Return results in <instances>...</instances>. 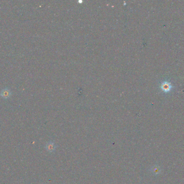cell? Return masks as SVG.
<instances>
[{"mask_svg":"<svg viewBox=\"0 0 184 184\" xmlns=\"http://www.w3.org/2000/svg\"><path fill=\"white\" fill-rule=\"evenodd\" d=\"M45 148H46L47 151H48L49 152H53L55 150L56 146V145L54 144L53 142H50L46 145Z\"/></svg>","mask_w":184,"mask_h":184,"instance_id":"6da1fadb","label":"cell"},{"mask_svg":"<svg viewBox=\"0 0 184 184\" xmlns=\"http://www.w3.org/2000/svg\"><path fill=\"white\" fill-rule=\"evenodd\" d=\"M162 90L165 91V92H168L171 89V85L169 83L165 82L162 83L161 85Z\"/></svg>","mask_w":184,"mask_h":184,"instance_id":"7a4b0ae2","label":"cell"},{"mask_svg":"<svg viewBox=\"0 0 184 184\" xmlns=\"http://www.w3.org/2000/svg\"><path fill=\"white\" fill-rule=\"evenodd\" d=\"M10 95H11V92H10V90H9L8 89L3 90L0 93V95L4 98H9Z\"/></svg>","mask_w":184,"mask_h":184,"instance_id":"3957f363","label":"cell"}]
</instances>
